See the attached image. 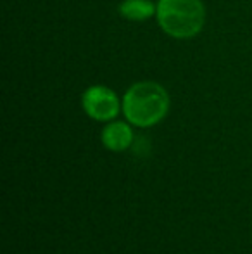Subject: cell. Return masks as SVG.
<instances>
[{
  "label": "cell",
  "instance_id": "cell-1",
  "mask_svg": "<svg viewBox=\"0 0 252 254\" xmlns=\"http://www.w3.org/2000/svg\"><path fill=\"white\" fill-rule=\"evenodd\" d=\"M121 107L131 125L140 128L154 127L168 114L169 95L155 81H138L126 90Z\"/></svg>",
  "mask_w": 252,
  "mask_h": 254
},
{
  "label": "cell",
  "instance_id": "cell-2",
  "mask_svg": "<svg viewBox=\"0 0 252 254\" xmlns=\"http://www.w3.org/2000/svg\"><path fill=\"white\" fill-rule=\"evenodd\" d=\"M155 16L161 30L178 40L199 35L205 23L202 0H159Z\"/></svg>",
  "mask_w": 252,
  "mask_h": 254
},
{
  "label": "cell",
  "instance_id": "cell-3",
  "mask_svg": "<svg viewBox=\"0 0 252 254\" xmlns=\"http://www.w3.org/2000/svg\"><path fill=\"white\" fill-rule=\"evenodd\" d=\"M83 109L92 120L109 121L114 120L119 113V99L111 88L104 85H94L87 88L81 97Z\"/></svg>",
  "mask_w": 252,
  "mask_h": 254
},
{
  "label": "cell",
  "instance_id": "cell-4",
  "mask_svg": "<svg viewBox=\"0 0 252 254\" xmlns=\"http://www.w3.org/2000/svg\"><path fill=\"white\" fill-rule=\"evenodd\" d=\"M131 142H133V131L126 123H121V121L107 125L102 131V144L109 151L121 152L130 147Z\"/></svg>",
  "mask_w": 252,
  "mask_h": 254
},
{
  "label": "cell",
  "instance_id": "cell-5",
  "mask_svg": "<svg viewBox=\"0 0 252 254\" xmlns=\"http://www.w3.org/2000/svg\"><path fill=\"white\" fill-rule=\"evenodd\" d=\"M119 14L130 21H145L155 14V7L149 0H125L119 5Z\"/></svg>",
  "mask_w": 252,
  "mask_h": 254
}]
</instances>
